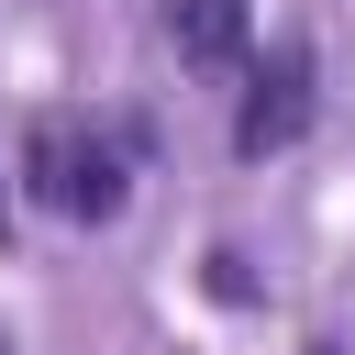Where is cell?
<instances>
[{"instance_id": "1", "label": "cell", "mask_w": 355, "mask_h": 355, "mask_svg": "<svg viewBox=\"0 0 355 355\" xmlns=\"http://www.w3.org/2000/svg\"><path fill=\"white\" fill-rule=\"evenodd\" d=\"M300 122H311V55L300 44H277L266 67H255V89H244V111H233V155H288L300 144Z\"/></svg>"}, {"instance_id": "2", "label": "cell", "mask_w": 355, "mask_h": 355, "mask_svg": "<svg viewBox=\"0 0 355 355\" xmlns=\"http://www.w3.org/2000/svg\"><path fill=\"white\" fill-rule=\"evenodd\" d=\"M244 33H255V11H244V0H166V44H178L189 67H233V55H244Z\"/></svg>"}, {"instance_id": "3", "label": "cell", "mask_w": 355, "mask_h": 355, "mask_svg": "<svg viewBox=\"0 0 355 355\" xmlns=\"http://www.w3.org/2000/svg\"><path fill=\"white\" fill-rule=\"evenodd\" d=\"M22 166H33V200H55V211H67V189H78V122H67V111H44V122H33V144H22Z\"/></svg>"}, {"instance_id": "4", "label": "cell", "mask_w": 355, "mask_h": 355, "mask_svg": "<svg viewBox=\"0 0 355 355\" xmlns=\"http://www.w3.org/2000/svg\"><path fill=\"white\" fill-rule=\"evenodd\" d=\"M122 211V155L100 133H78V189H67V222H111Z\"/></svg>"}, {"instance_id": "5", "label": "cell", "mask_w": 355, "mask_h": 355, "mask_svg": "<svg viewBox=\"0 0 355 355\" xmlns=\"http://www.w3.org/2000/svg\"><path fill=\"white\" fill-rule=\"evenodd\" d=\"M311 355H344V344H311Z\"/></svg>"}, {"instance_id": "6", "label": "cell", "mask_w": 355, "mask_h": 355, "mask_svg": "<svg viewBox=\"0 0 355 355\" xmlns=\"http://www.w3.org/2000/svg\"><path fill=\"white\" fill-rule=\"evenodd\" d=\"M0 355H11V344H0Z\"/></svg>"}]
</instances>
